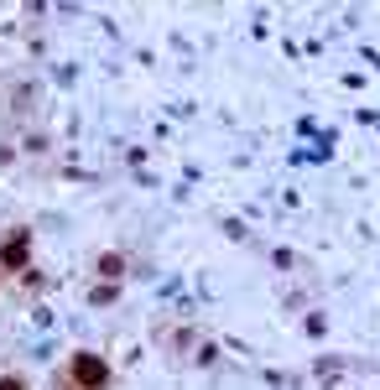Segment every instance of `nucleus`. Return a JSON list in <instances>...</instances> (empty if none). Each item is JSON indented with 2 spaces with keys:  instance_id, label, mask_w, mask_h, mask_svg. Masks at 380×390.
Wrapping results in <instances>:
<instances>
[{
  "instance_id": "obj_1",
  "label": "nucleus",
  "mask_w": 380,
  "mask_h": 390,
  "mask_svg": "<svg viewBox=\"0 0 380 390\" xmlns=\"http://www.w3.org/2000/svg\"><path fill=\"white\" fill-rule=\"evenodd\" d=\"M73 375H78V380H89V385H99L104 380V365H99V359H78Z\"/></svg>"
},
{
  "instance_id": "obj_3",
  "label": "nucleus",
  "mask_w": 380,
  "mask_h": 390,
  "mask_svg": "<svg viewBox=\"0 0 380 390\" xmlns=\"http://www.w3.org/2000/svg\"><path fill=\"white\" fill-rule=\"evenodd\" d=\"M0 390H21V380H6V385H0Z\"/></svg>"
},
{
  "instance_id": "obj_2",
  "label": "nucleus",
  "mask_w": 380,
  "mask_h": 390,
  "mask_svg": "<svg viewBox=\"0 0 380 390\" xmlns=\"http://www.w3.org/2000/svg\"><path fill=\"white\" fill-rule=\"evenodd\" d=\"M21 260H26V239H16V245L6 250V265H21Z\"/></svg>"
}]
</instances>
